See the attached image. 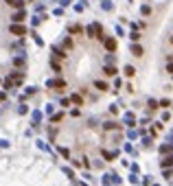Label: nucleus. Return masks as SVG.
Instances as JSON below:
<instances>
[{"label":"nucleus","mask_w":173,"mask_h":186,"mask_svg":"<svg viewBox=\"0 0 173 186\" xmlns=\"http://www.w3.org/2000/svg\"><path fill=\"white\" fill-rule=\"evenodd\" d=\"M48 86H51V88H57V90H66V81H61V79H57V81H51Z\"/></svg>","instance_id":"2"},{"label":"nucleus","mask_w":173,"mask_h":186,"mask_svg":"<svg viewBox=\"0 0 173 186\" xmlns=\"http://www.w3.org/2000/svg\"><path fill=\"white\" fill-rule=\"evenodd\" d=\"M132 53L136 55V57H140V55H142V48L138 46V44H134V46H132Z\"/></svg>","instance_id":"5"},{"label":"nucleus","mask_w":173,"mask_h":186,"mask_svg":"<svg viewBox=\"0 0 173 186\" xmlns=\"http://www.w3.org/2000/svg\"><path fill=\"white\" fill-rule=\"evenodd\" d=\"M169 72H173V61H171V64H169Z\"/></svg>","instance_id":"9"},{"label":"nucleus","mask_w":173,"mask_h":186,"mask_svg":"<svg viewBox=\"0 0 173 186\" xmlns=\"http://www.w3.org/2000/svg\"><path fill=\"white\" fill-rule=\"evenodd\" d=\"M105 75H108V77H114V75H116V68H112V66H108V68H105Z\"/></svg>","instance_id":"6"},{"label":"nucleus","mask_w":173,"mask_h":186,"mask_svg":"<svg viewBox=\"0 0 173 186\" xmlns=\"http://www.w3.org/2000/svg\"><path fill=\"white\" fill-rule=\"evenodd\" d=\"M105 48L108 50H116V42L114 39H105Z\"/></svg>","instance_id":"4"},{"label":"nucleus","mask_w":173,"mask_h":186,"mask_svg":"<svg viewBox=\"0 0 173 186\" xmlns=\"http://www.w3.org/2000/svg\"><path fill=\"white\" fill-rule=\"evenodd\" d=\"M134 72H136V70H134L132 66H127V68H125V75H127V77H134Z\"/></svg>","instance_id":"8"},{"label":"nucleus","mask_w":173,"mask_h":186,"mask_svg":"<svg viewBox=\"0 0 173 186\" xmlns=\"http://www.w3.org/2000/svg\"><path fill=\"white\" fill-rule=\"evenodd\" d=\"M7 2H9V4H11V2H15V0H7Z\"/></svg>","instance_id":"10"},{"label":"nucleus","mask_w":173,"mask_h":186,"mask_svg":"<svg viewBox=\"0 0 173 186\" xmlns=\"http://www.w3.org/2000/svg\"><path fill=\"white\" fill-rule=\"evenodd\" d=\"M11 33H15V35H24L26 29H24L22 24H13V26H11Z\"/></svg>","instance_id":"1"},{"label":"nucleus","mask_w":173,"mask_h":186,"mask_svg":"<svg viewBox=\"0 0 173 186\" xmlns=\"http://www.w3.org/2000/svg\"><path fill=\"white\" fill-rule=\"evenodd\" d=\"M94 86H97L99 90H108V83H105V81H97Z\"/></svg>","instance_id":"7"},{"label":"nucleus","mask_w":173,"mask_h":186,"mask_svg":"<svg viewBox=\"0 0 173 186\" xmlns=\"http://www.w3.org/2000/svg\"><path fill=\"white\" fill-rule=\"evenodd\" d=\"M162 166L164 169H173V155H166L164 160H162Z\"/></svg>","instance_id":"3"}]
</instances>
